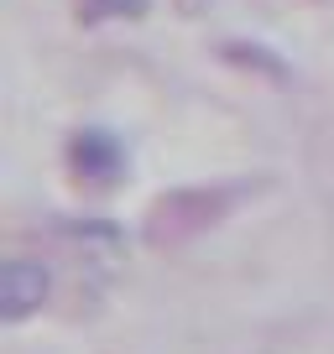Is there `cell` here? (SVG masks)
<instances>
[{"mask_svg":"<svg viewBox=\"0 0 334 354\" xmlns=\"http://www.w3.org/2000/svg\"><path fill=\"white\" fill-rule=\"evenodd\" d=\"M146 0H84L78 6V16L84 21H105V16H141Z\"/></svg>","mask_w":334,"mask_h":354,"instance_id":"obj_3","label":"cell"},{"mask_svg":"<svg viewBox=\"0 0 334 354\" xmlns=\"http://www.w3.org/2000/svg\"><path fill=\"white\" fill-rule=\"evenodd\" d=\"M68 167L78 172V183H89V188H110L115 177L125 172V151L115 136L105 131H78L73 146H68Z\"/></svg>","mask_w":334,"mask_h":354,"instance_id":"obj_2","label":"cell"},{"mask_svg":"<svg viewBox=\"0 0 334 354\" xmlns=\"http://www.w3.org/2000/svg\"><path fill=\"white\" fill-rule=\"evenodd\" d=\"M47 292H53V281H47V271L37 261H6L0 266V318L6 323L32 318L47 302Z\"/></svg>","mask_w":334,"mask_h":354,"instance_id":"obj_1","label":"cell"}]
</instances>
